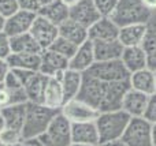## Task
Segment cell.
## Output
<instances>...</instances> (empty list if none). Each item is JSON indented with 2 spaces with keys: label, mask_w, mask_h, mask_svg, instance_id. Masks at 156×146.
<instances>
[{
  "label": "cell",
  "mask_w": 156,
  "mask_h": 146,
  "mask_svg": "<svg viewBox=\"0 0 156 146\" xmlns=\"http://www.w3.org/2000/svg\"><path fill=\"white\" fill-rule=\"evenodd\" d=\"M129 87V82H103L83 74L77 98L89 104L99 112L116 111L122 109V100Z\"/></svg>",
  "instance_id": "cell-1"
},
{
  "label": "cell",
  "mask_w": 156,
  "mask_h": 146,
  "mask_svg": "<svg viewBox=\"0 0 156 146\" xmlns=\"http://www.w3.org/2000/svg\"><path fill=\"white\" fill-rule=\"evenodd\" d=\"M59 109H52L38 103L26 104V116H25L22 137L25 139L38 138L48 128L49 123L59 114Z\"/></svg>",
  "instance_id": "cell-2"
},
{
  "label": "cell",
  "mask_w": 156,
  "mask_h": 146,
  "mask_svg": "<svg viewBox=\"0 0 156 146\" xmlns=\"http://www.w3.org/2000/svg\"><path fill=\"white\" fill-rule=\"evenodd\" d=\"M130 119L132 117L123 109L100 112L97 119L94 120L99 131V145L121 139L125 130L127 128Z\"/></svg>",
  "instance_id": "cell-3"
},
{
  "label": "cell",
  "mask_w": 156,
  "mask_h": 146,
  "mask_svg": "<svg viewBox=\"0 0 156 146\" xmlns=\"http://www.w3.org/2000/svg\"><path fill=\"white\" fill-rule=\"evenodd\" d=\"M152 12L144 5L143 0H119L110 18L119 27L134 23H149Z\"/></svg>",
  "instance_id": "cell-4"
},
{
  "label": "cell",
  "mask_w": 156,
  "mask_h": 146,
  "mask_svg": "<svg viewBox=\"0 0 156 146\" xmlns=\"http://www.w3.org/2000/svg\"><path fill=\"white\" fill-rule=\"evenodd\" d=\"M121 141L126 146H154V124L144 117H132Z\"/></svg>",
  "instance_id": "cell-5"
},
{
  "label": "cell",
  "mask_w": 156,
  "mask_h": 146,
  "mask_svg": "<svg viewBox=\"0 0 156 146\" xmlns=\"http://www.w3.org/2000/svg\"><path fill=\"white\" fill-rule=\"evenodd\" d=\"M38 139L45 146H69L73 142L71 123L59 112Z\"/></svg>",
  "instance_id": "cell-6"
},
{
  "label": "cell",
  "mask_w": 156,
  "mask_h": 146,
  "mask_svg": "<svg viewBox=\"0 0 156 146\" xmlns=\"http://www.w3.org/2000/svg\"><path fill=\"white\" fill-rule=\"evenodd\" d=\"M85 74L100 79L103 82H129L130 74L123 66L122 60L94 62Z\"/></svg>",
  "instance_id": "cell-7"
},
{
  "label": "cell",
  "mask_w": 156,
  "mask_h": 146,
  "mask_svg": "<svg viewBox=\"0 0 156 146\" xmlns=\"http://www.w3.org/2000/svg\"><path fill=\"white\" fill-rule=\"evenodd\" d=\"M60 114L73 124V123H86L94 122L100 112L90 107L89 104L83 103L80 98H73L63 104L60 108Z\"/></svg>",
  "instance_id": "cell-8"
},
{
  "label": "cell",
  "mask_w": 156,
  "mask_h": 146,
  "mask_svg": "<svg viewBox=\"0 0 156 146\" xmlns=\"http://www.w3.org/2000/svg\"><path fill=\"white\" fill-rule=\"evenodd\" d=\"M18 74L22 82L25 93L27 97V103H41L44 86L48 76L43 75L40 71H26V70H14Z\"/></svg>",
  "instance_id": "cell-9"
},
{
  "label": "cell",
  "mask_w": 156,
  "mask_h": 146,
  "mask_svg": "<svg viewBox=\"0 0 156 146\" xmlns=\"http://www.w3.org/2000/svg\"><path fill=\"white\" fill-rule=\"evenodd\" d=\"M29 33L37 41V44L40 45V48L43 51L48 49L52 45V42L59 37V29H58L56 25H54L48 19L43 18L40 15L36 16Z\"/></svg>",
  "instance_id": "cell-10"
},
{
  "label": "cell",
  "mask_w": 156,
  "mask_h": 146,
  "mask_svg": "<svg viewBox=\"0 0 156 146\" xmlns=\"http://www.w3.org/2000/svg\"><path fill=\"white\" fill-rule=\"evenodd\" d=\"M40 73L45 76H55L60 78L66 70L69 68V59L63 57L62 55L51 51V49H44L40 53Z\"/></svg>",
  "instance_id": "cell-11"
},
{
  "label": "cell",
  "mask_w": 156,
  "mask_h": 146,
  "mask_svg": "<svg viewBox=\"0 0 156 146\" xmlns=\"http://www.w3.org/2000/svg\"><path fill=\"white\" fill-rule=\"evenodd\" d=\"M70 18L89 29L94 22L101 18V15L97 11L93 0H80L77 4L70 7Z\"/></svg>",
  "instance_id": "cell-12"
},
{
  "label": "cell",
  "mask_w": 156,
  "mask_h": 146,
  "mask_svg": "<svg viewBox=\"0 0 156 146\" xmlns=\"http://www.w3.org/2000/svg\"><path fill=\"white\" fill-rule=\"evenodd\" d=\"M119 26L110 18L101 16L88 29V37L90 41H112L118 40Z\"/></svg>",
  "instance_id": "cell-13"
},
{
  "label": "cell",
  "mask_w": 156,
  "mask_h": 146,
  "mask_svg": "<svg viewBox=\"0 0 156 146\" xmlns=\"http://www.w3.org/2000/svg\"><path fill=\"white\" fill-rule=\"evenodd\" d=\"M36 16H37V14H34V12L18 10L14 15L7 18L5 26H4V32L7 33L8 37H15V36L29 33Z\"/></svg>",
  "instance_id": "cell-14"
},
{
  "label": "cell",
  "mask_w": 156,
  "mask_h": 146,
  "mask_svg": "<svg viewBox=\"0 0 156 146\" xmlns=\"http://www.w3.org/2000/svg\"><path fill=\"white\" fill-rule=\"evenodd\" d=\"M149 96L129 87L122 100V109L129 115L130 117H143L145 112L147 104H148Z\"/></svg>",
  "instance_id": "cell-15"
},
{
  "label": "cell",
  "mask_w": 156,
  "mask_h": 146,
  "mask_svg": "<svg viewBox=\"0 0 156 146\" xmlns=\"http://www.w3.org/2000/svg\"><path fill=\"white\" fill-rule=\"evenodd\" d=\"M40 104L48 107V108L60 111V108L65 104V94H63L60 78H55V76H48L47 78Z\"/></svg>",
  "instance_id": "cell-16"
},
{
  "label": "cell",
  "mask_w": 156,
  "mask_h": 146,
  "mask_svg": "<svg viewBox=\"0 0 156 146\" xmlns=\"http://www.w3.org/2000/svg\"><path fill=\"white\" fill-rule=\"evenodd\" d=\"M94 62H96V60H94L93 44H92L90 40H88L83 44L78 45L76 53H74L73 57L69 60V68L85 74L86 71L93 66Z\"/></svg>",
  "instance_id": "cell-17"
},
{
  "label": "cell",
  "mask_w": 156,
  "mask_h": 146,
  "mask_svg": "<svg viewBox=\"0 0 156 146\" xmlns=\"http://www.w3.org/2000/svg\"><path fill=\"white\" fill-rule=\"evenodd\" d=\"M71 139L76 144L99 146V131H97L96 123H73L71 124Z\"/></svg>",
  "instance_id": "cell-18"
},
{
  "label": "cell",
  "mask_w": 156,
  "mask_h": 146,
  "mask_svg": "<svg viewBox=\"0 0 156 146\" xmlns=\"http://www.w3.org/2000/svg\"><path fill=\"white\" fill-rule=\"evenodd\" d=\"M96 62H108V60H119L122 57L125 46L119 40L112 41H92Z\"/></svg>",
  "instance_id": "cell-19"
},
{
  "label": "cell",
  "mask_w": 156,
  "mask_h": 146,
  "mask_svg": "<svg viewBox=\"0 0 156 146\" xmlns=\"http://www.w3.org/2000/svg\"><path fill=\"white\" fill-rule=\"evenodd\" d=\"M149 27L147 23H134L119 27L118 40L123 46H138L143 44Z\"/></svg>",
  "instance_id": "cell-20"
},
{
  "label": "cell",
  "mask_w": 156,
  "mask_h": 146,
  "mask_svg": "<svg viewBox=\"0 0 156 146\" xmlns=\"http://www.w3.org/2000/svg\"><path fill=\"white\" fill-rule=\"evenodd\" d=\"M123 66L126 67V70L129 71V74H133L136 71L144 70L148 67L147 63V56L144 52L143 46H125L123 52H122L121 57Z\"/></svg>",
  "instance_id": "cell-21"
},
{
  "label": "cell",
  "mask_w": 156,
  "mask_h": 146,
  "mask_svg": "<svg viewBox=\"0 0 156 146\" xmlns=\"http://www.w3.org/2000/svg\"><path fill=\"white\" fill-rule=\"evenodd\" d=\"M129 85L132 89L138 90L141 93L151 96L156 93L155 89V71L151 68H144V70L136 71V73L130 74Z\"/></svg>",
  "instance_id": "cell-22"
},
{
  "label": "cell",
  "mask_w": 156,
  "mask_h": 146,
  "mask_svg": "<svg viewBox=\"0 0 156 146\" xmlns=\"http://www.w3.org/2000/svg\"><path fill=\"white\" fill-rule=\"evenodd\" d=\"M58 29H59V36L60 37L71 41V42L76 44L77 46L89 40L88 29L83 27L82 25H80L78 22L73 21L71 18H69L67 21H65L62 25H59Z\"/></svg>",
  "instance_id": "cell-23"
},
{
  "label": "cell",
  "mask_w": 156,
  "mask_h": 146,
  "mask_svg": "<svg viewBox=\"0 0 156 146\" xmlns=\"http://www.w3.org/2000/svg\"><path fill=\"white\" fill-rule=\"evenodd\" d=\"M37 15L43 16V18L48 19L49 22H52L54 25L59 26V25H62L63 22L70 18V8L62 0H56L54 3L43 5Z\"/></svg>",
  "instance_id": "cell-24"
},
{
  "label": "cell",
  "mask_w": 156,
  "mask_h": 146,
  "mask_svg": "<svg viewBox=\"0 0 156 146\" xmlns=\"http://www.w3.org/2000/svg\"><path fill=\"white\" fill-rule=\"evenodd\" d=\"M26 104H12V105L4 107L0 109L3 119L5 123V128H14V130L22 131L25 122V116H26Z\"/></svg>",
  "instance_id": "cell-25"
},
{
  "label": "cell",
  "mask_w": 156,
  "mask_h": 146,
  "mask_svg": "<svg viewBox=\"0 0 156 146\" xmlns=\"http://www.w3.org/2000/svg\"><path fill=\"white\" fill-rule=\"evenodd\" d=\"M7 63L11 70H26L38 71L40 70L41 57L40 53H12L7 57Z\"/></svg>",
  "instance_id": "cell-26"
},
{
  "label": "cell",
  "mask_w": 156,
  "mask_h": 146,
  "mask_svg": "<svg viewBox=\"0 0 156 146\" xmlns=\"http://www.w3.org/2000/svg\"><path fill=\"white\" fill-rule=\"evenodd\" d=\"M82 79L83 74L80 71L67 68L63 73V75L60 76V83H62L63 94H65V103L69 100H73L78 96L81 85H82Z\"/></svg>",
  "instance_id": "cell-27"
},
{
  "label": "cell",
  "mask_w": 156,
  "mask_h": 146,
  "mask_svg": "<svg viewBox=\"0 0 156 146\" xmlns=\"http://www.w3.org/2000/svg\"><path fill=\"white\" fill-rule=\"evenodd\" d=\"M10 41L12 53H41L43 51L30 33L10 37Z\"/></svg>",
  "instance_id": "cell-28"
},
{
  "label": "cell",
  "mask_w": 156,
  "mask_h": 146,
  "mask_svg": "<svg viewBox=\"0 0 156 146\" xmlns=\"http://www.w3.org/2000/svg\"><path fill=\"white\" fill-rule=\"evenodd\" d=\"M141 46H143L144 52H145L148 68L156 71V32L149 29Z\"/></svg>",
  "instance_id": "cell-29"
},
{
  "label": "cell",
  "mask_w": 156,
  "mask_h": 146,
  "mask_svg": "<svg viewBox=\"0 0 156 146\" xmlns=\"http://www.w3.org/2000/svg\"><path fill=\"white\" fill-rule=\"evenodd\" d=\"M77 48L78 46L76 45V44H73L71 41L66 40V38H63V37H60L59 36V37L52 42V45L49 46L48 49H51V51L56 52V53L62 55L63 57H66V59L70 60L71 57H73V55L76 53Z\"/></svg>",
  "instance_id": "cell-30"
},
{
  "label": "cell",
  "mask_w": 156,
  "mask_h": 146,
  "mask_svg": "<svg viewBox=\"0 0 156 146\" xmlns=\"http://www.w3.org/2000/svg\"><path fill=\"white\" fill-rule=\"evenodd\" d=\"M0 142L3 144H22L23 142V137H22V131L14 130V128H4L3 133L0 134Z\"/></svg>",
  "instance_id": "cell-31"
},
{
  "label": "cell",
  "mask_w": 156,
  "mask_h": 146,
  "mask_svg": "<svg viewBox=\"0 0 156 146\" xmlns=\"http://www.w3.org/2000/svg\"><path fill=\"white\" fill-rule=\"evenodd\" d=\"M119 0H93L97 11L101 16H110L114 12Z\"/></svg>",
  "instance_id": "cell-32"
},
{
  "label": "cell",
  "mask_w": 156,
  "mask_h": 146,
  "mask_svg": "<svg viewBox=\"0 0 156 146\" xmlns=\"http://www.w3.org/2000/svg\"><path fill=\"white\" fill-rule=\"evenodd\" d=\"M143 117L145 120H148L151 124H156V93L149 96L148 104H147V108Z\"/></svg>",
  "instance_id": "cell-33"
},
{
  "label": "cell",
  "mask_w": 156,
  "mask_h": 146,
  "mask_svg": "<svg viewBox=\"0 0 156 146\" xmlns=\"http://www.w3.org/2000/svg\"><path fill=\"white\" fill-rule=\"evenodd\" d=\"M18 10H19L18 0H0V12L5 18H10Z\"/></svg>",
  "instance_id": "cell-34"
},
{
  "label": "cell",
  "mask_w": 156,
  "mask_h": 146,
  "mask_svg": "<svg viewBox=\"0 0 156 146\" xmlns=\"http://www.w3.org/2000/svg\"><path fill=\"white\" fill-rule=\"evenodd\" d=\"M11 53V41L4 30L0 32V59H7Z\"/></svg>",
  "instance_id": "cell-35"
},
{
  "label": "cell",
  "mask_w": 156,
  "mask_h": 146,
  "mask_svg": "<svg viewBox=\"0 0 156 146\" xmlns=\"http://www.w3.org/2000/svg\"><path fill=\"white\" fill-rule=\"evenodd\" d=\"M3 83H4L5 87H8V89H23L18 74H16L14 70H10V73L7 74V76H5Z\"/></svg>",
  "instance_id": "cell-36"
},
{
  "label": "cell",
  "mask_w": 156,
  "mask_h": 146,
  "mask_svg": "<svg viewBox=\"0 0 156 146\" xmlns=\"http://www.w3.org/2000/svg\"><path fill=\"white\" fill-rule=\"evenodd\" d=\"M18 5L19 10L29 11V12L34 14H38V11L41 8V4L38 0H18Z\"/></svg>",
  "instance_id": "cell-37"
},
{
  "label": "cell",
  "mask_w": 156,
  "mask_h": 146,
  "mask_svg": "<svg viewBox=\"0 0 156 146\" xmlns=\"http://www.w3.org/2000/svg\"><path fill=\"white\" fill-rule=\"evenodd\" d=\"M10 66H8L7 60L5 59H0V83H3L7 76V74L10 73Z\"/></svg>",
  "instance_id": "cell-38"
},
{
  "label": "cell",
  "mask_w": 156,
  "mask_h": 146,
  "mask_svg": "<svg viewBox=\"0 0 156 146\" xmlns=\"http://www.w3.org/2000/svg\"><path fill=\"white\" fill-rule=\"evenodd\" d=\"M22 146H45L38 138H32V139H25L22 142Z\"/></svg>",
  "instance_id": "cell-39"
},
{
  "label": "cell",
  "mask_w": 156,
  "mask_h": 146,
  "mask_svg": "<svg viewBox=\"0 0 156 146\" xmlns=\"http://www.w3.org/2000/svg\"><path fill=\"white\" fill-rule=\"evenodd\" d=\"M143 3L151 12H155L156 11V0H143Z\"/></svg>",
  "instance_id": "cell-40"
},
{
  "label": "cell",
  "mask_w": 156,
  "mask_h": 146,
  "mask_svg": "<svg viewBox=\"0 0 156 146\" xmlns=\"http://www.w3.org/2000/svg\"><path fill=\"white\" fill-rule=\"evenodd\" d=\"M148 27L151 30H154V32H156V11L155 12H152V16H151V19H149Z\"/></svg>",
  "instance_id": "cell-41"
},
{
  "label": "cell",
  "mask_w": 156,
  "mask_h": 146,
  "mask_svg": "<svg viewBox=\"0 0 156 146\" xmlns=\"http://www.w3.org/2000/svg\"><path fill=\"white\" fill-rule=\"evenodd\" d=\"M99 146H126V145H125L121 139H118V141H112V142H105V144H101Z\"/></svg>",
  "instance_id": "cell-42"
},
{
  "label": "cell",
  "mask_w": 156,
  "mask_h": 146,
  "mask_svg": "<svg viewBox=\"0 0 156 146\" xmlns=\"http://www.w3.org/2000/svg\"><path fill=\"white\" fill-rule=\"evenodd\" d=\"M5 21H7V18H5V16L3 15L2 12H0V32H2V30H4V26H5Z\"/></svg>",
  "instance_id": "cell-43"
},
{
  "label": "cell",
  "mask_w": 156,
  "mask_h": 146,
  "mask_svg": "<svg viewBox=\"0 0 156 146\" xmlns=\"http://www.w3.org/2000/svg\"><path fill=\"white\" fill-rule=\"evenodd\" d=\"M62 2H63V3H65V4H66V5H67V7H69V8H70V7H73V5H74V4H77V3H78V2H80V0H62Z\"/></svg>",
  "instance_id": "cell-44"
},
{
  "label": "cell",
  "mask_w": 156,
  "mask_h": 146,
  "mask_svg": "<svg viewBox=\"0 0 156 146\" xmlns=\"http://www.w3.org/2000/svg\"><path fill=\"white\" fill-rule=\"evenodd\" d=\"M5 128V123H4V119H3L2 114H0V134L3 133V130Z\"/></svg>",
  "instance_id": "cell-45"
},
{
  "label": "cell",
  "mask_w": 156,
  "mask_h": 146,
  "mask_svg": "<svg viewBox=\"0 0 156 146\" xmlns=\"http://www.w3.org/2000/svg\"><path fill=\"white\" fill-rule=\"evenodd\" d=\"M38 2H40L41 7H43V5H47V4H49V3H54V2H56V0H38Z\"/></svg>",
  "instance_id": "cell-46"
},
{
  "label": "cell",
  "mask_w": 156,
  "mask_h": 146,
  "mask_svg": "<svg viewBox=\"0 0 156 146\" xmlns=\"http://www.w3.org/2000/svg\"><path fill=\"white\" fill-rule=\"evenodd\" d=\"M154 146H156V124H154Z\"/></svg>",
  "instance_id": "cell-47"
},
{
  "label": "cell",
  "mask_w": 156,
  "mask_h": 146,
  "mask_svg": "<svg viewBox=\"0 0 156 146\" xmlns=\"http://www.w3.org/2000/svg\"><path fill=\"white\" fill-rule=\"evenodd\" d=\"M0 146H22V144H15V145H10V144H3V142H0Z\"/></svg>",
  "instance_id": "cell-48"
},
{
  "label": "cell",
  "mask_w": 156,
  "mask_h": 146,
  "mask_svg": "<svg viewBox=\"0 0 156 146\" xmlns=\"http://www.w3.org/2000/svg\"><path fill=\"white\" fill-rule=\"evenodd\" d=\"M69 146H88V145H82V144H76V142H71Z\"/></svg>",
  "instance_id": "cell-49"
},
{
  "label": "cell",
  "mask_w": 156,
  "mask_h": 146,
  "mask_svg": "<svg viewBox=\"0 0 156 146\" xmlns=\"http://www.w3.org/2000/svg\"><path fill=\"white\" fill-rule=\"evenodd\" d=\"M155 89H156V71H155Z\"/></svg>",
  "instance_id": "cell-50"
}]
</instances>
